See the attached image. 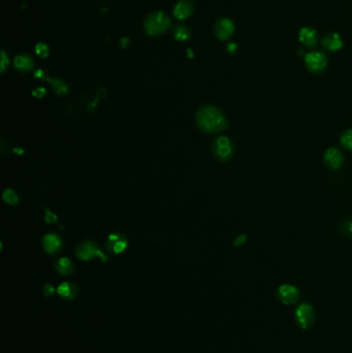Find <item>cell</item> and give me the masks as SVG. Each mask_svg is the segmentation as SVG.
Returning <instances> with one entry per match:
<instances>
[{"label":"cell","instance_id":"d4e9b609","mask_svg":"<svg viewBox=\"0 0 352 353\" xmlns=\"http://www.w3.org/2000/svg\"><path fill=\"white\" fill-rule=\"evenodd\" d=\"M236 50H237V45H235V44H229L228 45V51L230 53H234Z\"/></svg>","mask_w":352,"mask_h":353},{"label":"cell","instance_id":"ba28073f","mask_svg":"<svg viewBox=\"0 0 352 353\" xmlns=\"http://www.w3.org/2000/svg\"><path fill=\"white\" fill-rule=\"evenodd\" d=\"M323 160L325 165L331 170H338L343 163V154L337 148H330L325 152Z\"/></svg>","mask_w":352,"mask_h":353},{"label":"cell","instance_id":"7a4b0ae2","mask_svg":"<svg viewBox=\"0 0 352 353\" xmlns=\"http://www.w3.org/2000/svg\"><path fill=\"white\" fill-rule=\"evenodd\" d=\"M171 21L162 12H157L149 16L146 21V30L151 35L161 34L170 27Z\"/></svg>","mask_w":352,"mask_h":353},{"label":"cell","instance_id":"6da1fadb","mask_svg":"<svg viewBox=\"0 0 352 353\" xmlns=\"http://www.w3.org/2000/svg\"><path fill=\"white\" fill-rule=\"evenodd\" d=\"M196 123L201 130L208 133H216L228 128L225 117L216 107L205 106L196 113Z\"/></svg>","mask_w":352,"mask_h":353},{"label":"cell","instance_id":"7402d4cb","mask_svg":"<svg viewBox=\"0 0 352 353\" xmlns=\"http://www.w3.org/2000/svg\"><path fill=\"white\" fill-rule=\"evenodd\" d=\"M36 53L42 56V57H47L48 54H49V49L45 44H38L36 46Z\"/></svg>","mask_w":352,"mask_h":353},{"label":"cell","instance_id":"ac0fdd59","mask_svg":"<svg viewBox=\"0 0 352 353\" xmlns=\"http://www.w3.org/2000/svg\"><path fill=\"white\" fill-rule=\"evenodd\" d=\"M173 34H174L175 38L178 39V41H185V39H187L190 36L189 30L184 26L175 27Z\"/></svg>","mask_w":352,"mask_h":353},{"label":"cell","instance_id":"277c9868","mask_svg":"<svg viewBox=\"0 0 352 353\" xmlns=\"http://www.w3.org/2000/svg\"><path fill=\"white\" fill-rule=\"evenodd\" d=\"M213 153L215 157L221 160V161H226L230 159L234 153V146L230 140L226 136H219L213 144Z\"/></svg>","mask_w":352,"mask_h":353},{"label":"cell","instance_id":"e0dca14e","mask_svg":"<svg viewBox=\"0 0 352 353\" xmlns=\"http://www.w3.org/2000/svg\"><path fill=\"white\" fill-rule=\"evenodd\" d=\"M15 65L20 71H29L33 66V60L28 55H20L15 59Z\"/></svg>","mask_w":352,"mask_h":353},{"label":"cell","instance_id":"d6986e66","mask_svg":"<svg viewBox=\"0 0 352 353\" xmlns=\"http://www.w3.org/2000/svg\"><path fill=\"white\" fill-rule=\"evenodd\" d=\"M341 144L347 150L352 151V129H349L342 134Z\"/></svg>","mask_w":352,"mask_h":353},{"label":"cell","instance_id":"4fadbf2b","mask_svg":"<svg viewBox=\"0 0 352 353\" xmlns=\"http://www.w3.org/2000/svg\"><path fill=\"white\" fill-rule=\"evenodd\" d=\"M299 38L305 47H314L317 43L316 30L311 27H304L300 31Z\"/></svg>","mask_w":352,"mask_h":353},{"label":"cell","instance_id":"cb8c5ba5","mask_svg":"<svg viewBox=\"0 0 352 353\" xmlns=\"http://www.w3.org/2000/svg\"><path fill=\"white\" fill-rule=\"evenodd\" d=\"M246 241H247V236L246 235H244V234L240 235L235 241V246H241L246 242Z\"/></svg>","mask_w":352,"mask_h":353},{"label":"cell","instance_id":"8fae6325","mask_svg":"<svg viewBox=\"0 0 352 353\" xmlns=\"http://www.w3.org/2000/svg\"><path fill=\"white\" fill-rule=\"evenodd\" d=\"M43 245H44V249L46 250V252L49 254L58 253L61 250V247H62L60 238L54 234L47 235L44 238Z\"/></svg>","mask_w":352,"mask_h":353},{"label":"cell","instance_id":"9a60e30c","mask_svg":"<svg viewBox=\"0 0 352 353\" xmlns=\"http://www.w3.org/2000/svg\"><path fill=\"white\" fill-rule=\"evenodd\" d=\"M192 11H193V5H192L191 1H189V0H180L177 5L175 6L174 14L176 18L183 20L188 18L192 14Z\"/></svg>","mask_w":352,"mask_h":353},{"label":"cell","instance_id":"9c48e42d","mask_svg":"<svg viewBox=\"0 0 352 353\" xmlns=\"http://www.w3.org/2000/svg\"><path fill=\"white\" fill-rule=\"evenodd\" d=\"M127 246V240L121 234L111 235L108 239L107 248L113 253H121Z\"/></svg>","mask_w":352,"mask_h":353},{"label":"cell","instance_id":"5bb4252c","mask_svg":"<svg viewBox=\"0 0 352 353\" xmlns=\"http://www.w3.org/2000/svg\"><path fill=\"white\" fill-rule=\"evenodd\" d=\"M322 47L329 51H338L343 47V42L338 33H329L322 38Z\"/></svg>","mask_w":352,"mask_h":353},{"label":"cell","instance_id":"30bf717a","mask_svg":"<svg viewBox=\"0 0 352 353\" xmlns=\"http://www.w3.org/2000/svg\"><path fill=\"white\" fill-rule=\"evenodd\" d=\"M234 24L230 20L228 19H220L215 25V32L216 35L218 36V38L222 39H227L231 34L234 33Z\"/></svg>","mask_w":352,"mask_h":353},{"label":"cell","instance_id":"2e32d148","mask_svg":"<svg viewBox=\"0 0 352 353\" xmlns=\"http://www.w3.org/2000/svg\"><path fill=\"white\" fill-rule=\"evenodd\" d=\"M55 268H56V271H57L62 276H68L70 274H73V272L75 271L73 261H71L69 258H65V257L59 258L57 261H56Z\"/></svg>","mask_w":352,"mask_h":353},{"label":"cell","instance_id":"7c38bea8","mask_svg":"<svg viewBox=\"0 0 352 353\" xmlns=\"http://www.w3.org/2000/svg\"><path fill=\"white\" fill-rule=\"evenodd\" d=\"M58 294L62 299L71 301L75 300L79 294V288L76 284L70 282H63L57 289Z\"/></svg>","mask_w":352,"mask_h":353},{"label":"cell","instance_id":"603a6c76","mask_svg":"<svg viewBox=\"0 0 352 353\" xmlns=\"http://www.w3.org/2000/svg\"><path fill=\"white\" fill-rule=\"evenodd\" d=\"M42 291H43V293H44L45 296H51L55 292V288H54V286L52 284H46L43 287Z\"/></svg>","mask_w":352,"mask_h":353},{"label":"cell","instance_id":"ffe728a7","mask_svg":"<svg viewBox=\"0 0 352 353\" xmlns=\"http://www.w3.org/2000/svg\"><path fill=\"white\" fill-rule=\"evenodd\" d=\"M3 199L6 204L16 205L18 203V196L16 192L12 189H6L3 193Z\"/></svg>","mask_w":352,"mask_h":353},{"label":"cell","instance_id":"52a82bcc","mask_svg":"<svg viewBox=\"0 0 352 353\" xmlns=\"http://www.w3.org/2000/svg\"><path fill=\"white\" fill-rule=\"evenodd\" d=\"M277 294L279 300L286 305H291L297 303V301L300 298V293L297 288L287 284L280 286Z\"/></svg>","mask_w":352,"mask_h":353},{"label":"cell","instance_id":"44dd1931","mask_svg":"<svg viewBox=\"0 0 352 353\" xmlns=\"http://www.w3.org/2000/svg\"><path fill=\"white\" fill-rule=\"evenodd\" d=\"M51 83L56 92L59 94H64L67 92V86L64 84L60 80H51Z\"/></svg>","mask_w":352,"mask_h":353},{"label":"cell","instance_id":"3957f363","mask_svg":"<svg viewBox=\"0 0 352 353\" xmlns=\"http://www.w3.org/2000/svg\"><path fill=\"white\" fill-rule=\"evenodd\" d=\"M76 255L81 260H90L94 257H100L103 261L108 259L99 249L98 245L92 241H86L80 244L76 249Z\"/></svg>","mask_w":352,"mask_h":353},{"label":"cell","instance_id":"8992f818","mask_svg":"<svg viewBox=\"0 0 352 353\" xmlns=\"http://www.w3.org/2000/svg\"><path fill=\"white\" fill-rule=\"evenodd\" d=\"M315 315L313 308L309 304H302L295 311V320L303 328L310 327L314 322Z\"/></svg>","mask_w":352,"mask_h":353},{"label":"cell","instance_id":"5b68a950","mask_svg":"<svg viewBox=\"0 0 352 353\" xmlns=\"http://www.w3.org/2000/svg\"><path fill=\"white\" fill-rule=\"evenodd\" d=\"M306 66L309 71L313 74H319L324 70L327 65V59L325 55L321 52H311L309 53L306 58Z\"/></svg>","mask_w":352,"mask_h":353},{"label":"cell","instance_id":"484cf974","mask_svg":"<svg viewBox=\"0 0 352 353\" xmlns=\"http://www.w3.org/2000/svg\"><path fill=\"white\" fill-rule=\"evenodd\" d=\"M6 63H9V61H6V56H5V54L4 53H2V71L4 70V68H5V64Z\"/></svg>","mask_w":352,"mask_h":353}]
</instances>
